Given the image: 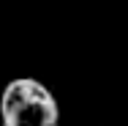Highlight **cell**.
Returning a JSON list of instances; mask_svg holds the SVG:
<instances>
[{"instance_id":"obj_1","label":"cell","mask_w":128,"mask_h":126,"mask_svg":"<svg viewBox=\"0 0 128 126\" xmlns=\"http://www.w3.org/2000/svg\"><path fill=\"white\" fill-rule=\"evenodd\" d=\"M0 118L3 126H57L60 110L44 82L19 77L11 79L0 96Z\"/></svg>"}]
</instances>
